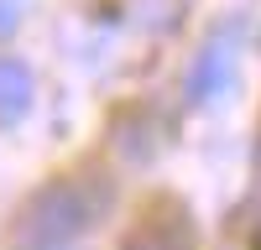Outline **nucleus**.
<instances>
[{"label":"nucleus","mask_w":261,"mask_h":250,"mask_svg":"<svg viewBox=\"0 0 261 250\" xmlns=\"http://www.w3.org/2000/svg\"><path fill=\"white\" fill-rule=\"evenodd\" d=\"M32 110V68L16 57H0V125H16Z\"/></svg>","instance_id":"nucleus-4"},{"label":"nucleus","mask_w":261,"mask_h":250,"mask_svg":"<svg viewBox=\"0 0 261 250\" xmlns=\"http://www.w3.org/2000/svg\"><path fill=\"white\" fill-rule=\"evenodd\" d=\"M235 32H214L199 57H193V68H188V99L193 104H214L225 89H230V78H235Z\"/></svg>","instance_id":"nucleus-2"},{"label":"nucleus","mask_w":261,"mask_h":250,"mask_svg":"<svg viewBox=\"0 0 261 250\" xmlns=\"http://www.w3.org/2000/svg\"><path fill=\"white\" fill-rule=\"evenodd\" d=\"M105 208H110V188L94 182V177H63L47 182L42 193L27 198V208L16 214L11 229V250H58L79 240Z\"/></svg>","instance_id":"nucleus-1"},{"label":"nucleus","mask_w":261,"mask_h":250,"mask_svg":"<svg viewBox=\"0 0 261 250\" xmlns=\"http://www.w3.org/2000/svg\"><path fill=\"white\" fill-rule=\"evenodd\" d=\"M120 250H193V229H188L183 214H162V219L136 224Z\"/></svg>","instance_id":"nucleus-3"},{"label":"nucleus","mask_w":261,"mask_h":250,"mask_svg":"<svg viewBox=\"0 0 261 250\" xmlns=\"http://www.w3.org/2000/svg\"><path fill=\"white\" fill-rule=\"evenodd\" d=\"M21 6H27V0H0V37H6V32H16Z\"/></svg>","instance_id":"nucleus-5"}]
</instances>
